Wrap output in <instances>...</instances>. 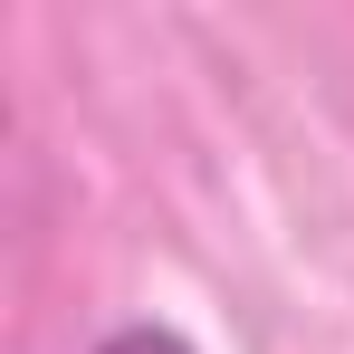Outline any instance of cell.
I'll return each instance as SVG.
<instances>
[{
    "label": "cell",
    "mask_w": 354,
    "mask_h": 354,
    "mask_svg": "<svg viewBox=\"0 0 354 354\" xmlns=\"http://www.w3.org/2000/svg\"><path fill=\"white\" fill-rule=\"evenodd\" d=\"M96 354H192V345H182L173 326H124V335H106Z\"/></svg>",
    "instance_id": "1"
}]
</instances>
